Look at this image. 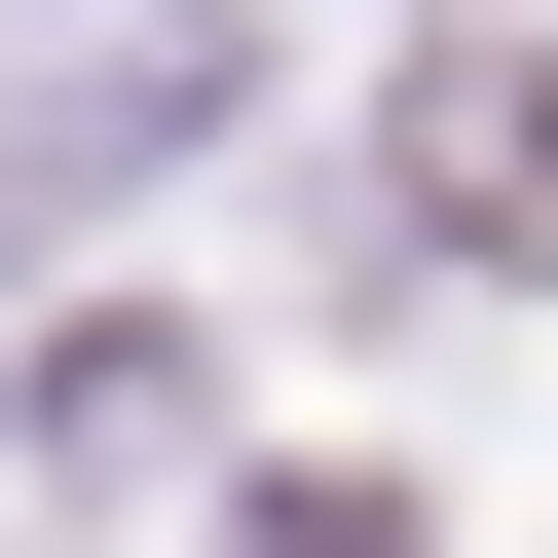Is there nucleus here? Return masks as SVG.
<instances>
[{"label":"nucleus","instance_id":"obj_1","mask_svg":"<svg viewBox=\"0 0 558 558\" xmlns=\"http://www.w3.org/2000/svg\"><path fill=\"white\" fill-rule=\"evenodd\" d=\"M373 223L447 299H558V38H410L373 75Z\"/></svg>","mask_w":558,"mask_h":558}]
</instances>
